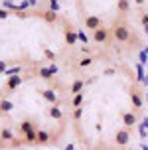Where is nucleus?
Masks as SVG:
<instances>
[{
    "mask_svg": "<svg viewBox=\"0 0 148 150\" xmlns=\"http://www.w3.org/2000/svg\"><path fill=\"white\" fill-rule=\"evenodd\" d=\"M136 4H144V0H136Z\"/></svg>",
    "mask_w": 148,
    "mask_h": 150,
    "instance_id": "nucleus-24",
    "label": "nucleus"
},
{
    "mask_svg": "<svg viewBox=\"0 0 148 150\" xmlns=\"http://www.w3.org/2000/svg\"><path fill=\"white\" fill-rule=\"evenodd\" d=\"M0 140H14L12 130H10V128H2V132H0Z\"/></svg>",
    "mask_w": 148,
    "mask_h": 150,
    "instance_id": "nucleus-10",
    "label": "nucleus"
},
{
    "mask_svg": "<svg viewBox=\"0 0 148 150\" xmlns=\"http://www.w3.org/2000/svg\"><path fill=\"white\" fill-rule=\"evenodd\" d=\"M142 24H144V26L148 28V14H144V16H142Z\"/></svg>",
    "mask_w": 148,
    "mask_h": 150,
    "instance_id": "nucleus-21",
    "label": "nucleus"
},
{
    "mask_svg": "<svg viewBox=\"0 0 148 150\" xmlns=\"http://www.w3.org/2000/svg\"><path fill=\"white\" fill-rule=\"evenodd\" d=\"M73 117H75V119H79V117H81V109H75V112H73Z\"/></svg>",
    "mask_w": 148,
    "mask_h": 150,
    "instance_id": "nucleus-22",
    "label": "nucleus"
},
{
    "mask_svg": "<svg viewBox=\"0 0 148 150\" xmlns=\"http://www.w3.org/2000/svg\"><path fill=\"white\" fill-rule=\"evenodd\" d=\"M8 16V10H0V18H6Z\"/></svg>",
    "mask_w": 148,
    "mask_h": 150,
    "instance_id": "nucleus-23",
    "label": "nucleus"
},
{
    "mask_svg": "<svg viewBox=\"0 0 148 150\" xmlns=\"http://www.w3.org/2000/svg\"><path fill=\"white\" fill-rule=\"evenodd\" d=\"M75 40H77V38H75L73 32H67V42H69V44H75Z\"/></svg>",
    "mask_w": 148,
    "mask_h": 150,
    "instance_id": "nucleus-18",
    "label": "nucleus"
},
{
    "mask_svg": "<svg viewBox=\"0 0 148 150\" xmlns=\"http://www.w3.org/2000/svg\"><path fill=\"white\" fill-rule=\"evenodd\" d=\"M93 38H95V42H105V40H107V30H105V28L95 30L93 32Z\"/></svg>",
    "mask_w": 148,
    "mask_h": 150,
    "instance_id": "nucleus-8",
    "label": "nucleus"
},
{
    "mask_svg": "<svg viewBox=\"0 0 148 150\" xmlns=\"http://www.w3.org/2000/svg\"><path fill=\"white\" fill-rule=\"evenodd\" d=\"M115 38H117L118 42H126L130 38V32H128V28H126L125 24H117L115 26Z\"/></svg>",
    "mask_w": 148,
    "mask_h": 150,
    "instance_id": "nucleus-2",
    "label": "nucleus"
},
{
    "mask_svg": "<svg viewBox=\"0 0 148 150\" xmlns=\"http://www.w3.org/2000/svg\"><path fill=\"white\" fill-rule=\"evenodd\" d=\"M50 117L59 120L61 117H63V112H61V109H57V107H52V109H50Z\"/></svg>",
    "mask_w": 148,
    "mask_h": 150,
    "instance_id": "nucleus-11",
    "label": "nucleus"
},
{
    "mask_svg": "<svg viewBox=\"0 0 148 150\" xmlns=\"http://www.w3.org/2000/svg\"><path fill=\"white\" fill-rule=\"evenodd\" d=\"M40 75H42L44 79H50L53 73H52V69H42V71H40Z\"/></svg>",
    "mask_w": 148,
    "mask_h": 150,
    "instance_id": "nucleus-17",
    "label": "nucleus"
},
{
    "mask_svg": "<svg viewBox=\"0 0 148 150\" xmlns=\"http://www.w3.org/2000/svg\"><path fill=\"white\" fill-rule=\"evenodd\" d=\"M144 127H148V119H144Z\"/></svg>",
    "mask_w": 148,
    "mask_h": 150,
    "instance_id": "nucleus-25",
    "label": "nucleus"
},
{
    "mask_svg": "<svg viewBox=\"0 0 148 150\" xmlns=\"http://www.w3.org/2000/svg\"><path fill=\"white\" fill-rule=\"evenodd\" d=\"M0 111L2 112L12 111V103H10V101H0Z\"/></svg>",
    "mask_w": 148,
    "mask_h": 150,
    "instance_id": "nucleus-14",
    "label": "nucleus"
},
{
    "mask_svg": "<svg viewBox=\"0 0 148 150\" xmlns=\"http://www.w3.org/2000/svg\"><path fill=\"white\" fill-rule=\"evenodd\" d=\"M45 20H47V22L55 20V14H52V12H45Z\"/></svg>",
    "mask_w": 148,
    "mask_h": 150,
    "instance_id": "nucleus-19",
    "label": "nucleus"
},
{
    "mask_svg": "<svg viewBox=\"0 0 148 150\" xmlns=\"http://www.w3.org/2000/svg\"><path fill=\"white\" fill-rule=\"evenodd\" d=\"M36 142H40V144L50 142V132H45L44 128H40V130H36Z\"/></svg>",
    "mask_w": 148,
    "mask_h": 150,
    "instance_id": "nucleus-7",
    "label": "nucleus"
},
{
    "mask_svg": "<svg viewBox=\"0 0 148 150\" xmlns=\"http://www.w3.org/2000/svg\"><path fill=\"white\" fill-rule=\"evenodd\" d=\"M6 71V61H0V73H4Z\"/></svg>",
    "mask_w": 148,
    "mask_h": 150,
    "instance_id": "nucleus-20",
    "label": "nucleus"
},
{
    "mask_svg": "<svg viewBox=\"0 0 148 150\" xmlns=\"http://www.w3.org/2000/svg\"><path fill=\"white\" fill-rule=\"evenodd\" d=\"M118 10L125 14V12H128V0H118Z\"/></svg>",
    "mask_w": 148,
    "mask_h": 150,
    "instance_id": "nucleus-15",
    "label": "nucleus"
},
{
    "mask_svg": "<svg viewBox=\"0 0 148 150\" xmlns=\"http://www.w3.org/2000/svg\"><path fill=\"white\" fill-rule=\"evenodd\" d=\"M115 140H117V144H120V146L128 144V140H130V130H128V128H118L117 132H115Z\"/></svg>",
    "mask_w": 148,
    "mask_h": 150,
    "instance_id": "nucleus-1",
    "label": "nucleus"
},
{
    "mask_svg": "<svg viewBox=\"0 0 148 150\" xmlns=\"http://www.w3.org/2000/svg\"><path fill=\"white\" fill-rule=\"evenodd\" d=\"M85 26H87L89 30H99L101 28V18H97V16H87V20H85Z\"/></svg>",
    "mask_w": 148,
    "mask_h": 150,
    "instance_id": "nucleus-5",
    "label": "nucleus"
},
{
    "mask_svg": "<svg viewBox=\"0 0 148 150\" xmlns=\"http://www.w3.org/2000/svg\"><path fill=\"white\" fill-rule=\"evenodd\" d=\"M20 85H22V77H20V75H12V77L6 81V89L14 91L16 87H20Z\"/></svg>",
    "mask_w": 148,
    "mask_h": 150,
    "instance_id": "nucleus-6",
    "label": "nucleus"
},
{
    "mask_svg": "<svg viewBox=\"0 0 148 150\" xmlns=\"http://www.w3.org/2000/svg\"><path fill=\"white\" fill-rule=\"evenodd\" d=\"M81 89H83V81H81V79H77V81L71 85V93L77 95V93H81Z\"/></svg>",
    "mask_w": 148,
    "mask_h": 150,
    "instance_id": "nucleus-12",
    "label": "nucleus"
},
{
    "mask_svg": "<svg viewBox=\"0 0 148 150\" xmlns=\"http://www.w3.org/2000/svg\"><path fill=\"white\" fill-rule=\"evenodd\" d=\"M130 101H132L134 111H140L142 105H144V99H142V95H140L136 89H130Z\"/></svg>",
    "mask_w": 148,
    "mask_h": 150,
    "instance_id": "nucleus-3",
    "label": "nucleus"
},
{
    "mask_svg": "<svg viewBox=\"0 0 148 150\" xmlns=\"http://www.w3.org/2000/svg\"><path fill=\"white\" fill-rule=\"evenodd\" d=\"M44 99H47V101H55V93L53 91H44Z\"/></svg>",
    "mask_w": 148,
    "mask_h": 150,
    "instance_id": "nucleus-16",
    "label": "nucleus"
},
{
    "mask_svg": "<svg viewBox=\"0 0 148 150\" xmlns=\"http://www.w3.org/2000/svg\"><path fill=\"white\" fill-rule=\"evenodd\" d=\"M81 103H83V93H77V95L73 97V101H71V105H73L75 109H79V105H81Z\"/></svg>",
    "mask_w": 148,
    "mask_h": 150,
    "instance_id": "nucleus-13",
    "label": "nucleus"
},
{
    "mask_svg": "<svg viewBox=\"0 0 148 150\" xmlns=\"http://www.w3.org/2000/svg\"><path fill=\"white\" fill-rule=\"evenodd\" d=\"M20 130H22L24 134H30V132H34V127H32L30 120H24L22 125H20Z\"/></svg>",
    "mask_w": 148,
    "mask_h": 150,
    "instance_id": "nucleus-9",
    "label": "nucleus"
},
{
    "mask_svg": "<svg viewBox=\"0 0 148 150\" xmlns=\"http://www.w3.org/2000/svg\"><path fill=\"white\" fill-rule=\"evenodd\" d=\"M123 125H125V128H130L136 125V115L134 112H123Z\"/></svg>",
    "mask_w": 148,
    "mask_h": 150,
    "instance_id": "nucleus-4",
    "label": "nucleus"
},
{
    "mask_svg": "<svg viewBox=\"0 0 148 150\" xmlns=\"http://www.w3.org/2000/svg\"><path fill=\"white\" fill-rule=\"evenodd\" d=\"M146 101H148V97H146Z\"/></svg>",
    "mask_w": 148,
    "mask_h": 150,
    "instance_id": "nucleus-26",
    "label": "nucleus"
}]
</instances>
